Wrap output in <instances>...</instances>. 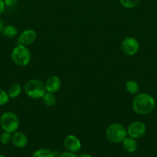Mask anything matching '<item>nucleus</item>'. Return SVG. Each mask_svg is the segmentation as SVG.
Segmentation results:
<instances>
[{
    "mask_svg": "<svg viewBox=\"0 0 157 157\" xmlns=\"http://www.w3.org/2000/svg\"><path fill=\"white\" fill-rule=\"evenodd\" d=\"M132 109L139 115H147L154 110L155 101L153 97L148 93L137 94L132 100Z\"/></svg>",
    "mask_w": 157,
    "mask_h": 157,
    "instance_id": "f257e3e1",
    "label": "nucleus"
},
{
    "mask_svg": "<svg viewBox=\"0 0 157 157\" xmlns=\"http://www.w3.org/2000/svg\"><path fill=\"white\" fill-rule=\"evenodd\" d=\"M127 136V129L119 123L111 124L106 130V138L112 144H120Z\"/></svg>",
    "mask_w": 157,
    "mask_h": 157,
    "instance_id": "f03ea898",
    "label": "nucleus"
},
{
    "mask_svg": "<svg viewBox=\"0 0 157 157\" xmlns=\"http://www.w3.org/2000/svg\"><path fill=\"white\" fill-rule=\"evenodd\" d=\"M31 52L26 46L17 44L11 52V59L15 64L19 67L27 66L31 61Z\"/></svg>",
    "mask_w": 157,
    "mask_h": 157,
    "instance_id": "7ed1b4c3",
    "label": "nucleus"
},
{
    "mask_svg": "<svg viewBox=\"0 0 157 157\" xmlns=\"http://www.w3.org/2000/svg\"><path fill=\"white\" fill-rule=\"evenodd\" d=\"M24 91L32 99H40L46 92L45 84L38 79H31L26 83Z\"/></svg>",
    "mask_w": 157,
    "mask_h": 157,
    "instance_id": "20e7f679",
    "label": "nucleus"
},
{
    "mask_svg": "<svg viewBox=\"0 0 157 157\" xmlns=\"http://www.w3.org/2000/svg\"><path fill=\"white\" fill-rule=\"evenodd\" d=\"M19 124V119L13 112H5L0 117V127L3 131L10 133H15L18 129Z\"/></svg>",
    "mask_w": 157,
    "mask_h": 157,
    "instance_id": "39448f33",
    "label": "nucleus"
},
{
    "mask_svg": "<svg viewBox=\"0 0 157 157\" xmlns=\"http://www.w3.org/2000/svg\"><path fill=\"white\" fill-rule=\"evenodd\" d=\"M122 52L127 56H133L139 49V43L132 37H128L126 38L121 44Z\"/></svg>",
    "mask_w": 157,
    "mask_h": 157,
    "instance_id": "423d86ee",
    "label": "nucleus"
},
{
    "mask_svg": "<svg viewBox=\"0 0 157 157\" xmlns=\"http://www.w3.org/2000/svg\"><path fill=\"white\" fill-rule=\"evenodd\" d=\"M146 133V126L141 121H134L131 123L127 128V134L133 139H139Z\"/></svg>",
    "mask_w": 157,
    "mask_h": 157,
    "instance_id": "0eeeda50",
    "label": "nucleus"
},
{
    "mask_svg": "<svg viewBox=\"0 0 157 157\" xmlns=\"http://www.w3.org/2000/svg\"><path fill=\"white\" fill-rule=\"evenodd\" d=\"M37 38V33L33 29H26L23 31L18 38V44L28 46L33 44Z\"/></svg>",
    "mask_w": 157,
    "mask_h": 157,
    "instance_id": "6e6552de",
    "label": "nucleus"
},
{
    "mask_svg": "<svg viewBox=\"0 0 157 157\" xmlns=\"http://www.w3.org/2000/svg\"><path fill=\"white\" fill-rule=\"evenodd\" d=\"M64 147L67 151L76 153L81 149L82 144L80 140L75 135H68L64 140Z\"/></svg>",
    "mask_w": 157,
    "mask_h": 157,
    "instance_id": "1a4fd4ad",
    "label": "nucleus"
},
{
    "mask_svg": "<svg viewBox=\"0 0 157 157\" xmlns=\"http://www.w3.org/2000/svg\"><path fill=\"white\" fill-rule=\"evenodd\" d=\"M45 87H46V90L47 92L53 94L56 93L61 87V80L55 75L50 76L46 80V83H45Z\"/></svg>",
    "mask_w": 157,
    "mask_h": 157,
    "instance_id": "9d476101",
    "label": "nucleus"
},
{
    "mask_svg": "<svg viewBox=\"0 0 157 157\" xmlns=\"http://www.w3.org/2000/svg\"><path fill=\"white\" fill-rule=\"evenodd\" d=\"M29 142L27 136L24 133L15 131L12 135V143L17 148H24Z\"/></svg>",
    "mask_w": 157,
    "mask_h": 157,
    "instance_id": "9b49d317",
    "label": "nucleus"
},
{
    "mask_svg": "<svg viewBox=\"0 0 157 157\" xmlns=\"http://www.w3.org/2000/svg\"><path fill=\"white\" fill-rule=\"evenodd\" d=\"M122 144H123V149H124L127 153H134V152L136 151L137 149H138V144H137L135 139L129 137H129L126 136L124 139V140L122 142Z\"/></svg>",
    "mask_w": 157,
    "mask_h": 157,
    "instance_id": "f8f14e48",
    "label": "nucleus"
},
{
    "mask_svg": "<svg viewBox=\"0 0 157 157\" xmlns=\"http://www.w3.org/2000/svg\"><path fill=\"white\" fill-rule=\"evenodd\" d=\"M22 91V87L19 84H13L9 87L8 90V94L11 99H15L21 95Z\"/></svg>",
    "mask_w": 157,
    "mask_h": 157,
    "instance_id": "ddd939ff",
    "label": "nucleus"
},
{
    "mask_svg": "<svg viewBox=\"0 0 157 157\" xmlns=\"http://www.w3.org/2000/svg\"><path fill=\"white\" fill-rule=\"evenodd\" d=\"M125 88H126V91L130 94H137L139 91V86L138 83L132 80L126 81V84H125Z\"/></svg>",
    "mask_w": 157,
    "mask_h": 157,
    "instance_id": "4468645a",
    "label": "nucleus"
},
{
    "mask_svg": "<svg viewBox=\"0 0 157 157\" xmlns=\"http://www.w3.org/2000/svg\"><path fill=\"white\" fill-rule=\"evenodd\" d=\"M2 33L3 34L5 37H7L9 38H13L18 34V29L15 26L12 25H8L4 26Z\"/></svg>",
    "mask_w": 157,
    "mask_h": 157,
    "instance_id": "2eb2a0df",
    "label": "nucleus"
},
{
    "mask_svg": "<svg viewBox=\"0 0 157 157\" xmlns=\"http://www.w3.org/2000/svg\"><path fill=\"white\" fill-rule=\"evenodd\" d=\"M42 100L43 104L47 107H52L56 104V98L53 93H50V92H46L42 98Z\"/></svg>",
    "mask_w": 157,
    "mask_h": 157,
    "instance_id": "dca6fc26",
    "label": "nucleus"
},
{
    "mask_svg": "<svg viewBox=\"0 0 157 157\" xmlns=\"http://www.w3.org/2000/svg\"><path fill=\"white\" fill-rule=\"evenodd\" d=\"M32 157H55L53 151L47 148H40L35 150Z\"/></svg>",
    "mask_w": 157,
    "mask_h": 157,
    "instance_id": "f3484780",
    "label": "nucleus"
},
{
    "mask_svg": "<svg viewBox=\"0 0 157 157\" xmlns=\"http://www.w3.org/2000/svg\"><path fill=\"white\" fill-rule=\"evenodd\" d=\"M120 4L126 9H134L140 4L142 0H119Z\"/></svg>",
    "mask_w": 157,
    "mask_h": 157,
    "instance_id": "a211bd4d",
    "label": "nucleus"
},
{
    "mask_svg": "<svg viewBox=\"0 0 157 157\" xmlns=\"http://www.w3.org/2000/svg\"><path fill=\"white\" fill-rule=\"evenodd\" d=\"M0 142L4 145L10 144L12 142V134L9 132L3 131V133L0 135Z\"/></svg>",
    "mask_w": 157,
    "mask_h": 157,
    "instance_id": "6ab92c4d",
    "label": "nucleus"
},
{
    "mask_svg": "<svg viewBox=\"0 0 157 157\" xmlns=\"http://www.w3.org/2000/svg\"><path fill=\"white\" fill-rule=\"evenodd\" d=\"M9 96L8 94V92L6 90L0 89V106H4L9 102Z\"/></svg>",
    "mask_w": 157,
    "mask_h": 157,
    "instance_id": "aec40b11",
    "label": "nucleus"
},
{
    "mask_svg": "<svg viewBox=\"0 0 157 157\" xmlns=\"http://www.w3.org/2000/svg\"><path fill=\"white\" fill-rule=\"evenodd\" d=\"M3 1L7 7H14L15 6H16L18 0H3Z\"/></svg>",
    "mask_w": 157,
    "mask_h": 157,
    "instance_id": "412c9836",
    "label": "nucleus"
},
{
    "mask_svg": "<svg viewBox=\"0 0 157 157\" xmlns=\"http://www.w3.org/2000/svg\"><path fill=\"white\" fill-rule=\"evenodd\" d=\"M58 157H77V156L74 153H72V152H69V151H66V152H63V153H59Z\"/></svg>",
    "mask_w": 157,
    "mask_h": 157,
    "instance_id": "4be33fe9",
    "label": "nucleus"
},
{
    "mask_svg": "<svg viewBox=\"0 0 157 157\" xmlns=\"http://www.w3.org/2000/svg\"><path fill=\"white\" fill-rule=\"evenodd\" d=\"M5 9H6V5H5L3 0H0V15L4 12Z\"/></svg>",
    "mask_w": 157,
    "mask_h": 157,
    "instance_id": "5701e85b",
    "label": "nucleus"
},
{
    "mask_svg": "<svg viewBox=\"0 0 157 157\" xmlns=\"http://www.w3.org/2000/svg\"><path fill=\"white\" fill-rule=\"evenodd\" d=\"M77 157H92L91 156L89 153H82V154H80L79 156H77Z\"/></svg>",
    "mask_w": 157,
    "mask_h": 157,
    "instance_id": "b1692460",
    "label": "nucleus"
},
{
    "mask_svg": "<svg viewBox=\"0 0 157 157\" xmlns=\"http://www.w3.org/2000/svg\"><path fill=\"white\" fill-rule=\"evenodd\" d=\"M3 28H4V24H3V21L0 19V33L2 32Z\"/></svg>",
    "mask_w": 157,
    "mask_h": 157,
    "instance_id": "393cba45",
    "label": "nucleus"
},
{
    "mask_svg": "<svg viewBox=\"0 0 157 157\" xmlns=\"http://www.w3.org/2000/svg\"><path fill=\"white\" fill-rule=\"evenodd\" d=\"M0 157H7V156H4V155H1V154H0Z\"/></svg>",
    "mask_w": 157,
    "mask_h": 157,
    "instance_id": "a878e982",
    "label": "nucleus"
}]
</instances>
